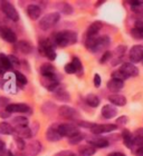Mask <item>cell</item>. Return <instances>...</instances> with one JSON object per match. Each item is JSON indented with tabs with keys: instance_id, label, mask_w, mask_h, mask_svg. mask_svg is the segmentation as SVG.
<instances>
[{
	"instance_id": "obj_6",
	"label": "cell",
	"mask_w": 143,
	"mask_h": 156,
	"mask_svg": "<svg viewBox=\"0 0 143 156\" xmlns=\"http://www.w3.org/2000/svg\"><path fill=\"white\" fill-rule=\"evenodd\" d=\"M1 10L10 20H13V21L19 20V13H18L16 8L13 7V5H11L9 1H3L1 3Z\"/></svg>"
},
{
	"instance_id": "obj_44",
	"label": "cell",
	"mask_w": 143,
	"mask_h": 156,
	"mask_svg": "<svg viewBox=\"0 0 143 156\" xmlns=\"http://www.w3.org/2000/svg\"><path fill=\"white\" fill-rule=\"evenodd\" d=\"M10 113L6 109V107H0V117L6 119V118H9L10 117Z\"/></svg>"
},
{
	"instance_id": "obj_24",
	"label": "cell",
	"mask_w": 143,
	"mask_h": 156,
	"mask_svg": "<svg viewBox=\"0 0 143 156\" xmlns=\"http://www.w3.org/2000/svg\"><path fill=\"white\" fill-rule=\"evenodd\" d=\"M0 67L2 68L3 72H9L13 69V66L10 64L8 56L5 55V54H0Z\"/></svg>"
},
{
	"instance_id": "obj_52",
	"label": "cell",
	"mask_w": 143,
	"mask_h": 156,
	"mask_svg": "<svg viewBox=\"0 0 143 156\" xmlns=\"http://www.w3.org/2000/svg\"><path fill=\"white\" fill-rule=\"evenodd\" d=\"M134 28H139V29L143 30V21H141V20L137 21V23H135V27H134Z\"/></svg>"
},
{
	"instance_id": "obj_16",
	"label": "cell",
	"mask_w": 143,
	"mask_h": 156,
	"mask_svg": "<svg viewBox=\"0 0 143 156\" xmlns=\"http://www.w3.org/2000/svg\"><path fill=\"white\" fill-rule=\"evenodd\" d=\"M88 143L91 144V146L93 147H97V148H105V147L108 146V144H110V142H108V140L107 138H104V137H93V138H91V140H88Z\"/></svg>"
},
{
	"instance_id": "obj_27",
	"label": "cell",
	"mask_w": 143,
	"mask_h": 156,
	"mask_svg": "<svg viewBox=\"0 0 143 156\" xmlns=\"http://www.w3.org/2000/svg\"><path fill=\"white\" fill-rule=\"evenodd\" d=\"M40 74H42V76L55 75V68L50 64H42L40 66Z\"/></svg>"
},
{
	"instance_id": "obj_23",
	"label": "cell",
	"mask_w": 143,
	"mask_h": 156,
	"mask_svg": "<svg viewBox=\"0 0 143 156\" xmlns=\"http://www.w3.org/2000/svg\"><path fill=\"white\" fill-rule=\"evenodd\" d=\"M122 138H123L124 145L127 148H131L133 146V134L131 133L129 129H124L122 132Z\"/></svg>"
},
{
	"instance_id": "obj_29",
	"label": "cell",
	"mask_w": 143,
	"mask_h": 156,
	"mask_svg": "<svg viewBox=\"0 0 143 156\" xmlns=\"http://www.w3.org/2000/svg\"><path fill=\"white\" fill-rule=\"evenodd\" d=\"M13 133V127L7 122L0 123V134L2 135H11Z\"/></svg>"
},
{
	"instance_id": "obj_25",
	"label": "cell",
	"mask_w": 143,
	"mask_h": 156,
	"mask_svg": "<svg viewBox=\"0 0 143 156\" xmlns=\"http://www.w3.org/2000/svg\"><path fill=\"white\" fill-rule=\"evenodd\" d=\"M142 146L143 145V127L138 128L133 134V146Z\"/></svg>"
},
{
	"instance_id": "obj_10",
	"label": "cell",
	"mask_w": 143,
	"mask_h": 156,
	"mask_svg": "<svg viewBox=\"0 0 143 156\" xmlns=\"http://www.w3.org/2000/svg\"><path fill=\"white\" fill-rule=\"evenodd\" d=\"M42 151V144L38 140H33L27 144L24 150V156H37Z\"/></svg>"
},
{
	"instance_id": "obj_13",
	"label": "cell",
	"mask_w": 143,
	"mask_h": 156,
	"mask_svg": "<svg viewBox=\"0 0 143 156\" xmlns=\"http://www.w3.org/2000/svg\"><path fill=\"white\" fill-rule=\"evenodd\" d=\"M62 137L63 136L59 134V130H58V123L49 126L47 132H46V138L49 142H58V140H62Z\"/></svg>"
},
{
	"instance_id": "obj_19",
	"label": "cell",
	"mask_w": 143,
	"mask_h": 156,
	"mask_svg": "<svg viewBox=\"0 0 143 156\" xmlns=\"http://www.w3.org/2000/svg\"><path fill=\"white\" fill-rule=\"evenodd\" d=\"M108 101L114 106H124V105H127V98L124 97L123 95H119V94L110 95L108 96Z\"/></svg>"
},
{
	"instance_id": "obj_5",
	"label": "cell",
	"mask_w": 143,
	"mask_h": 156,
	"mask_svg": "<svg viewBox=\"0 0 143 156\" xmlns=\"http://www.w3.org/2000/svg\"><path fill=\"white\" fill-rule=\"evenodd\" d=\"M58 114L64 119H68V120L81 119V115L78 114V112L75 108L71 107V106H67V105H63V106L59 107Z\"/></svg>"
},
{
	"instance_id": "obj_20",
	"label": "cell",
	"mask_w": 143,
	"mask_h": 156,
	"mask_svg": "<svg viewBox=\"0 0 143 156\" xmlns=\"http://www.w3.org/2000/svg\"><path fill=\"white\" fill-rule=\"evenodd\" d=\"M123 86H124V81L120 80V79H115V78H112L107 83V88L111 91H113V93H116V91L121 90L123 88Z\"/></svg>"
},
{
	"instance_id": "obj_39",
	"label": "cell",
	"mask_w": 143,
	"mask_h": 156,
	"mask_svg": "<svg viewBox=\"0 0 143 156\" xmlns=\"http://www.w3.org/2000/svg\"><path fill=\"white\" fill-rule=\"evenodd\" d=\"M127 122H129V117L127 116H120L115 120V125L116 126H124Z\"/></svg>"
},
{
	"instance_id": "obj_34",
	"label": "cell",
	"mask_w": 143,
	"mask_h": 156,
	"mask_svg": "<svg viewBox=\"0 0 143 156\" xmlns=\"http://www.w3.org/2000/svg\"><path fill=\"white\" fill-rule=\"evenodd\" d=\"M13 123L15 124V127L16 126H28V119L26 117L23 116H18L15 117L13 119Z\"/></svg>"
},
{
	"instance_id": "obj_54",
	"label": "cell",
	"mask_w": 143,
	"mask_h": 156,
	"mask_svg": "<svg viewBox=\"0 0 143 156\" xmlns=\"http://www.w3.org/2000/svg\"><path fill=\"white\" fill-rule=\"evenodd\" d=\"M2 156H13V154L10 152V151H7V152H5V154H3Z\"/></svg>"
},
{
	"instance_id": "obj_17",
	"label": "cell",
	"mask_w": 143,
	"mask_h": 156,
	"mask_svg": "<svg viewBox=\"0 0 143 156\" xmlns=\"http://www.w3.org/2000/svg\"><path fill=\"white\" fill-rule=\"evenodd\" d=\"M13 132L17 134V136L21 138H30L33 136L31 129L28 126H16L13 128Z\"/></svg>"
},
{
	"instance_id": "obj_26",
	"label": "cell",
	"mask_w": 143,
	"mask_h": 156,
	"mask_svg": "<svg viewBox=\"0 0 143 156\" xmlns=\"http://www.w3.org/2000/svg\"><path fill=\"white\" fill-rule=\"evenodd\" d=\"M54 96H55L56 99L62 101H69V94L66 90L62 89V88H57L55 91H54Z\"/></svg>"
},
{
	"instance_id": "obj_53",
	"label": "cell",
	"mask_w": 143,
	"mask_h": 156,
	"mask_svg": "<svg viewBox=\"0 0 143 156\" xmlns=\"http://www.w3.org/2000/svg\"><path fill=\"white\" fill-rule=\"evenodd\" d=\"M107 156H127V155H125V154H123V153H121V152H114V153L108 154Z\"/></svg>"
},
{
	"instance_id": "obj_47",
	"label": "cell",
	"mask_w": 143,
	"mask_h": 156,
	"mask_svg": "<svg viewBox=\"0 0 143 156\" xmlns=\"http://www.w3.org/2000/svg\"><path fill=\"white\" fill-rule=\"evenodd\" d=\"M10 99L7 97H0V107H7L8 105L10 104L9 103Z\"/></svg>"
},
{
	"instance_id": "obj_14",
	"label": "cell",
	"mask_w": 143,
	"mask_h": 156,
	"mask_svg": "<svg viewBox=\"0 0 143 156\" xmlns=\"http://www.w3.org/2000/svg\"><path fill=\"white\" fill-rule=\"evenodd\" d=\"M6 109L10 114L13 113H28L30 112V107L27 104H9Z\"/></svg>"
},
{
	"instance_id": "obj_7",
	"label": "cell",
	"mask_w": 143,
	"mask_h": 156,
	"mask_svg": "<svg viewBox=\"0 0 143 156\" xmlns=\"http://www.w3.org/2000/svg\"><path fill=\"white\" fill-rule=\"evenodd\" d=\"M116 127L115 124H93L90 130L95 135H100L104 133H111L116 129Z\"/></svg>"
},
{
	"instance_id": "obj_49",
	"label": "cell",
	"mask_w": 143,
	"mask_h": 156,
	"mask_svg": "<svg viewBox=\"0 0 143 156\" xmlns=\"http://www.w3.org/2000/svg\"><path fill=\"white\" fill-rule=\"evenodd\" d=\"M92 125H93V123H88V122H84V120H81V122H78V126L86 127V128H91Z\"/></svg>"
},
{
	"instance_id": "obj_11",
	"label": "cell",
	"mask_w": 143,
	"mask_h": 156,
	"mask_svg": "<svg viewBox=\"0 0 143 156\" xmlns=\"http://www.w3.org/2000/svg\"><path fill=\"white\" fill-rule=\"evenodd\" d=\"M0 37L5 41L10 42V44L17 42V35L13 33V29H10L9 27H6V26L0 27Z\"/></svg>"
},
{
	"instance_id": "obj_37",
	"label": "cell",
	"mask_w": 143,
	"mask_h": 156,
	"mask_svg": "<svg viewBox=\"0 0 143 156\" xmlns=\"http://www.w3.org/2000/svg\"><path fill=\"white\" fill-rule=\"evenodd\" d=\"M72 64L75 66V68H76V72L77 73H82L83 72V65H82V62L77 57H74L73 60H72Z\"/></svg>"
},
{
	"instance_id": "obj_21",
	"label": "cell",
	"mask_w": 143,
	"mask_h": 156,
	"mask_svg": "<svg viewBox=\"0 0 143 156\" xmlns=\"http://www.w3.org/2000/svg\"><path fill=\"white\" fill-rule=\"evenodd\" d=\"M102 27H103V23L102 21H94L93 23H91L87 29V37L97 36V34L100 33Z\"/></svg>"
},
{
	"instance_id": "obj_36",
	"label": "cell",
	"mask_w": 143,
	"mask_h": 156,
	"mask_svg": "<svg viewBox=\"0 0 143 156\" xmlns=\"http://www.w3.org/2000/svg\"><path fill=\"white\" fill-rule=\"evenodd\" d=\"M61 8H62L63 13H65V15H71V13H73V8H72V6L69 3L62 2L61 3Z\"/></svg>"
},
{
	"instance_id": "obj_41",
	"label": "cell",
	"mask_w": 143,
	"mask_h": 156,
	"mask_svg": "<svg viewBox=\"0 0 143 156\" xmlns=\"http://www.w3.org/2000/svg\"><path fill=\"white\" fill-rule=\"evenodd\" d=\"M64 69H65V73H67V74H75L76 72V68H75V66L72 64V62H68V64H66L65 67H64Z\"/></svg>"
},
{
	"instance_id": "obj_1",
	"label": "cell",
	"mask_w": 143,
	"mask_h": 156,
	"mask_svg": "<svg viewBox=\"0 0 143 156\" xmlns=\"http://www.w3.org/2000/svg\"><path fill=\"white\" fill-rule=\"evenodd\" d=\"M110 37L108 36H101V37H87L86 41H85V46L88 50L91 51H101L103 49H106L110 46Z\"/></svg>"
},
{
	"instance_id": "obj_40",
	"label": "cell",
	"mask_w": 143,
	"mask_h": 156,
	"mask_svg": "<svg viewBox=\"0 0 143 156\" xmlns=\"http://www.w3.org/2000/svg\"><path fill=\"white\" fill-rule=\"evenodd\" d=\"M8 58H9L10 60V64H11V66H13V67H19L20 66V62L18 60V58H17L16 56H13V55H9L8 56Z\"/></svg>"
},
{
	"instance_id": "obj_15",
	"label": "cell",
	"mask_w": 143,
	"mask_h": 156,
	"mask_svg": "<svg viewBox=\"0 0 143 156\" xmlns=\"http://www.w3.org/2000/svg\"><path fill=\"white\" fill-rule=\"evenodd\" d=\"M101 113H102V116L104 117V118L110 119V118H114V117L116 116L117 109L114 105L107 104V105H105V106H103Z\"/></svg>"
},
{
	"instance_id": "obj_4",
	"label": "cell",
	"mask_w": 143,
	"mask_h": 156,
	"mask_svg": "<svg viewBox=\"0 0 143 156\" xmlns=\"http://www.w3.org/2000/svg\"><path fill=\"white\" fill-rule=\"evenodd\" d=\"M39 51L42 56L48 58L49 60H55L56 59L55 48H54L52 41L48 39H44V40L39 41Z\"/></svg>"
},
{
	"instance_id": "obj_12",
	"label": "cell",
	"mask_w": 143,
	"mask_h": 156,
	"mask_svg": "<svg viewBox=\"0 0 143 156\" xmlns=\"http://www.w3.org/2000/svg\"><path fill=\"white\" fill-rule=\"evenodd\" d=\"M131 62L133 64L140 62L143 60V46L141 45H135L131 48L130 52H129Z\"/></svg>"
},
{
	"instance_id": "obj_3",
	"label": "cell",
	"mask_w": 143,
	"mask_h": 156,
	"mask_svg": "<svg viewBox=\"0 0 143 156\" xmlns=\"http://www.w3.org/2000/svg\"><path fill=\"white\" fill-rule=\"evenodd\" d=\"M61 19V15L58 12H50L42 17L39 21V27L42 30H49L55 26Z\"/></svg>"
},
{
	"instance_id": "obj_31",
	"label": "cell",
	"mask_w": 143,
	"mask_h": 156,
	"mask_svg": "<svg viewBox=\"0 0 143 156\" xmlns=\"http://www.w3.org/2000/svg\"><path fill=\"white\" fill-rule=\"evenodd\" d=\"M132 11L134 13L143 16V2L142 1H133L132 2Z\"/></svg>"
},
{
	"instance_id": "obj_2",
	"label": "cell",
	"mask_w": 143,
	"mask_h": 156,
	"mask_svg": "<svg viewBox=\"0 0 143 156\" xmlns=\"http://www.w3.org/2000/svg\"><path fill=\"white\" fill-rule=\"evenodd\" d=\"M54 41L59 47H67V46L74 45L77 41V35L71 30L59 31L54 36Z\"/></svg>"
},
{
	"instance_id": "obj_32",
	"label": "cell",
	"mask_w": 143,
	"mask_h": 156,
	"mask_svg": "<svg viewBox=\"0 0 143 156\" xmlns=\"http://www.w3.org/2000/svg\"><path fill=\"white\" fill-rule=\"evenodd\" d=\"M15 76H16L17 84L19 85L20 87H24V86H25V85H26L27 83H28L26 76L24 75V74H21L20 72H15Z\"/></svg>"
},
{
	"instance_id": "obj_28",
	"label": "cell",
	"mask_w": 143,
	"mask_h": 156,
	"mask_svg": "<svg viewBox=\"0 0 143 156\" xmlns=\"http://www.w3.org/2000/svg\"><path fill=\"white\" fill-rule=\"evenodd\" d=\"M96 152V148L91 145H84L79 147V154L81 156H93Z\"/></svg>"
},
{
	"instance_id": "obj_48",
	"label": "cell",
	"mask_w": 143,
	"mask_h": 156,
	"mask_svg": "<svg viewBox=\"0 0 143 156\" xmlns=\"http://www.w3.org/2000/svg\"><path fill=\"white\" fill-rule=\"evenodd\" d=\"M55 156H76V155H75V153L72 152V151H63V152L57 153Z\"/></svg>"
},
{
	"instance_id": "obj_18",
	"label": "cell",
	"mask_w": 143,
	"mask_h": 156,
	"mask_svg": "<svg viewBox=\"0 0 143 156\" xmlns=\"http://www.w3.org/2000/svg\"><path fill=\"white\" fill-rule=\"evenodd\" d=\"M27 15L31 20H37L42 15V9L36 5H29L27 7Z\"/></svg>"
},
{
	"instance_id": "obj_45",
	"label": "cell",
	"mask_w": 143,
	"mask_h": 156,
	"mask_svg": "<svg viewBox=\"0 0 143 156\" xmlns=\"http://www.w3.org/2000/svg\"><path fill=\"white\" fill-rule=\"evenodd\" d=\"M112 78H115V79H120V80H123L124 79H127V77L122 74V73L120 72V70H116V72H114L113 74H112Z\"/></svg>"
},
{
	"instance_id": "obj_33",
	"label": "cell",
	"mask_w": 143,
	"mask_h": 156,
	"mask_svg": "<svg viewBox=\"0 0 143 156\" xmlns=\"http://www.w3.org/2000/svg\"><path fill=\"white\" fill-rule=\"evenodd\" d=\"M84 140V134H82L81 132L77 134H75L74 136H72L68 138V143L72 145H77L78 143H81L82 140Z\"/></svg>"
},
{
	"instance_id": "obj_42",
	"label": "cell",
	"mask_w": 143,
	"mask_h": 156,
	"mask_svg": "<svg viewBox=\"0 0 143 156\" xmlns=\"http://www.w3.org/2000/svg\"><path fill=\"white\" fill-rule=\"evenodd\" d=\"M111 58H112V52L107 50V51H105L104 54H103V56H102L101 58H100V62H101V64H104V62H106L107 60Z\"/></svg>"
},
{
	"instance_id": "obj_38",
	"label": "cell",
	"mask_w": 143,
	"mask_h": 156,
	"mask_svg": "<svg viewBox=\"0 0 143 156\" xmlns=\"http://www.w3.org/2000/svg\"><path fill=\"white\" fill-rule=\"evenodd\" d=\"M131 35L137 39H143V30L139 29V28H133L131 31Z\"/></svg>"
},
{
	"instance_id": "obj_55",
	"label": "cell",
	"mask_w": 143,
	"mask_h": 156,
	"mask_svg": "<svg viewBox=\"0 0 143 156\" xmlns=\"http://www.w3.org/2000/svg\"><path fill=\"white\" fill-rule=\"evenodd\" d=\"M13 156H24V154H16V155H13Z\"/></svg>"
},
{
	"instance_id": "obj_43",
	"label": "cell",
	"mask_w": 143,
	"mask_h": 156,
	"mask_svg": "<svg viewBox=\"0 0 143 156\" xmlns=\"http://www.w3.org/2000/svg\"><path fill=\"white\" fill-rule=\"evenodd\" d=\"M127 50V47H124V46H119L115 50V54L117 55V58H122V56L124 55V52Z\"/></svg>"
},
{
	"instance_id": "obj_46",
	"label": "cell",
	"mask_w": 143,
	"mask_h": 156,
	"mask_svg": "<svg viewBox=\"0 0 143 156\" xmlns=\"http://www.w3.org/2000/svg\"><path fill=\"white\" fill-rule=\"evenodd\" d=\"M94 86L96 88H98L100 86H101V84H102V78H101V76L98 75V74H95L94 75Z\"/></svg>"
},
{
	"instance_id": "obj_35",
	"label": "cell",
	"mask_w": 143,
	"mask_h": 156,
	"mask_svg": "<svg viewBox=\"0 0 143 156\" xmlns=\"http://www.w3.org/2000/svg\"><path fill=\"white\" fill-rule=\"evenodd\" d=\"M15 143H16V146L17 148L19 151H24L25 150V147H26V143H25V140H24V138H21V137H15Z\"/></svg>"
},
{
	"instance_id": "obj_50",
	"label": "cell",
	"mask_w": 143,
	"mask_h": 156,
	"mask_svg": "<svg viewBox=\"0 0 143 156\" xmlns=\"http://www.w3.org/2000/svg\"><path fill=\"white\" fill-rule=\"evenodd\" d=\"M5 147H6L5 142L0 140V156H2L3 154H5Z\"/></svg>"
},
{
	"instance_id": "obj_8",
	"label": "cell",
	"mask_w": 143,
	"mask_h": 156,
	"mask_svg": "<svg viewBox=\"0 0 143 156\" xmlns=\"http://www.w3.org/2000/svg\"><path fill=\"white\" fill-rule=\"evenodd\" d=\"M58 130H59V134H61L62 136H66V137H68V138L72 136H74L75 134L79 133L77 126L71 123L58 124Z\"/></svg>"
},
{
	"instance_id": "obj_9",
	"label": "cell",
	"mask_w": 143,
	"mask_h": 156,
	"mask_svg": "<svg viewBox=\"0 0 143 156\" xmlns=\"http://www.w3.org/2000/svg\"><path fill=\"white\" fill-rule=\"evenodd\" d=\"M119 70H120L127 78L137 77V76L139 75V69H138L137 66H134V64H132V62H123Z\"/></svg>"
},
{
	"instance_id": "obj_51",
	"label": "cell",
	"mask_w": 143,
	"mask_h": 156,
	"mask_svg": "<svg viewBox=\"0 0 143 156\" xmlns=\"http://www.w3.org/2000/svg\"><path fill=\"white\" fill-rule=\"evenodd\" d=\"M135 155L137 156H143V145L142 146H140L137 151H135Z\"/></svg>"
},
{
	"instance_id": "obj_30",
	"label": "cell",
	"mask_w": 143,
	"mask_h": 156,
	"mask_svg": "<svg viewBox=\"0 0 143 156\" xmlns=\"http://www.w3.org/2000/svg\"><path fill=\"white\" fill-rule=\"evenodd\" d=\"M100 98L96 96V95L94 94H88L87 96H86V104L90 105L91 107L95 108V107H97L98 105H100Z\"/></svg>"
},
{
	"instance_id": "obj_22",
	"label": "cell",
	"mask_w": 143,
	"mask_h": 156,
	"mask_svg": "<svg viewBox=\"0 0 143 156\" xmlns=\"http://www.w3.org/2000/svg\"><path fill=\"white\" fill-rule=\"evenodd\" d=\"M17 49L20 52L27 55V54H30V52L33 51V46H31L30 42L26 41V40H20V41L17 42Z\"/></svg>"
}]
</instances>
